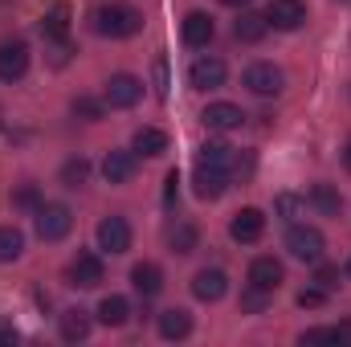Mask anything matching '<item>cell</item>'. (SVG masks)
<instances>
[{
    "instance_id": "obj_1",
    "label": "cell",
    "mask_w": 351,
    "mask_h": 347,
    "mask_svg": "<svg viewBox=\"0 0 351 347\" xmlns=\"http://www.w3.org/2000/svg\"><path fill=\"white\" fill-rule=\"evenodd\" d=\"M94 29H98L102 37L123 41V37H135V33L143 29V12H139L135 4H127V0H110V4H102V8L94 12Z\"/></svg>"
},
{
    "instance_id": "obj_2",
    "label": "cell",
    "mask_w": 351,
    "mask_h": 347,
    "mask_svg": "<svg viewBox=\"0 0 351 347\" xmlns=\"http://www.w3.org/2000/svg\"><path fill=\"white\" fill-rule=\"evenodd\" d=\"M241 82L250 94H258V98H274V94H282V70L274 66V62H254V66H245V74H241Z\"/></svg>"
},
{
    "instance_id": "obj_3",
    "label": "cell",
    "mask_w": 351,
    "mask_h": 347,
    "mask_svg": "<svg viewBox=\"0 0 351 347\" xmlns=\"http://www.w3.org/2000/svg\"><path fill=\"white\" fill-rule=\"evenodd\" d=\"M74 229V213L66 204H41L37 208V237L41 241H62Z\"/></svg>"
},
{
    "instance_id": "obj_4",
    "label": "cell",
    "mask_w": 351,
    "mask_h": 347,
    "mask_svg": "<svg viewBox=\"0 0 351 347\" xmlns=\"http://www.w3.org/2000/svg\"><path fill=\"white\" fill-rule=\"evenodd\" d=\"M323 233L315 229V225H290V233H286V250L294 254L298 261H319L323 258Z\"/></svg>"
},
{
    "instance_id": "obj_5",
    "label": "cell",
    "mask_w": 351,
    "mask_h": 347,
    "mask_svg": "<svg viewBox=\"0 0 351 347\" xmlns=\"http://www.w3.org/2000/svg\"><path fill=\"white\" fill-rule=\"evenodd\" d=\"M139 94H143V82L135 74H110V82L102 90V102L114 106V110H127V106L139 102Z\"/></svg>"
},
{
    "instance_id": "obj_6",
    "label": "cell",
    "mask_w": 351,
    "mask_h": 347,
    "mask_svg": "<svg viewBox=\"0 0 351 347\" xmlns=\"http://www.w3.org/2000/svg\"><path fill=\"white\" fill-rule=\"evenodd\" d=\"M265 21L274 29H282V33H294V29L306 25V4L302 0H269L265 4Z\"/></svg>"
},
{
    "instance_id": "obj_7",
    "label": "cell",
    "mask_w": 351,
    "mask_h": 347,
    "mask_svg": "<svg viewBox=\"0 0 351 347\" xmlns=\"http://www.w3.org/2000/svg\"><path fill=\"white\" fill-rule=\"evenodd\" d=\"M98 250L102 254H127L131 250V225L123 217H102L98 221Z\"/></svg>"
},
{
    "instance_id": "obj_8",
    "label": "cell",
    "mask_w": 351,
    "mask_h": 347,
    "mask_svg": "<svg viewBox=\"0 0 351 347\" xmlns=\"http://www.w3.org/2000/svg\"><path fill=\"white\" fill-rule=\"evenodd\" d=\"M66 278H70V286H82V290H94L98 282H102V258L98 254H74V261L66 265Z\"/></svg>"
},
{
    "instance_id": "obj_9",
    "label": "cell",
    "mask_w": 351,
    "mask_h": 347,
    "mask_svg": "<svg viewBox=\"0 0 351 347\" xmlns=\"http://www.w3.org/2000/svg\"><path fill=\"white\" fill-rule=\"evenodd\" d=\"M262 233H265V213L262 208H241V213H233V221H229V237H233V241L254 246V241H262Z\"/></svg>"
},
{
    "instance_id": "obj_10",
    "label": "cell",
    "mask_w": 351,
    "mask_h": 347,
    "mask_svg": "<svg viewBox=\"0 0 351 347\" xmlns=\"http://www.w3.org/2000/svg\"><path fill=\"white\" fill-rule=\"evenodd\" d=\"M25 74H29V45L4 41L0 45V82H21Z\"/></svg>"
},
{
    "instance_id": "obj_11",
    "label": "cell",
    "mask_w": 351,
    "mask_h": 347,
    "mask_svg": "<svg viewBox=\"0 0 351 347\" xmlns=\"http://www.w3.org/2000/svg\"><path fill=\"white\" fill-rule=\"evenodd\" d=\"M188 82H192V90H221L225 86V62L221 58H196L192 62V70H188Z\"/></svg>"
},
{
    "instance_id": "obj_12",
    "label": "cell",
    "mask_w": 351,
    "mask_h": 347,
    "mask_svg": "<svg viewBox=\"0 0 351 347\" xmlns=\"http://www.w3.org/2000/svg\"><path fill=\"white\" fill-rule=\"evenodd\" d=\"M196 164L200 168H213V172H233L237 168V152L229 147V143H221V139H208L200 152H196Z\"/></svg>"
},
{
    "instance_id": "obj_13",
    "label": "cell",
    "mask_w": 351,
    "mask_h": 347,
    "mask_svg": "<svg viewBox=\"0 0 351 347\" xmlns=\"http://www.w3.org/2000/svg\"><path fill=\"white\" fill-rule=\"evenodd\" d=\"M282 278H286V265L278 258H254L250 261V286H258L265 294H274V290L282 286Z\"/></svg>"
},
{
    "instance_id": "obj_14",
    "label": "cell",
    "mask_w": 351,
    "mask_h": 347,
    "mask_svg": "<svg viewBox=\"0 0 351 347\" xmlns=\"http://www.w3.org/2000/svg\"><path fill=\"white\" fill-rule=\"evenodd\" d=\"M200 119H204L208 131H237V127L245 123V110L233 106V102H213V106H204Z\"/></svg>"
},
{
    "instance_id": "obj_15",
    "label": "cell",
    "mask_w": 351,
    "mask_h": 347,
    "mask_svg": "<svg viewBox=\"0 0 351 347\" xmlns=\"http://www.w3.org/2000/svg\"><path fill=\"white\" fill-rule=\"evenodd\" d=\"M225 290H229L225 270H200V274L192 278V294H196L200 302H221V298H225Z\"/></svg>"
},
{
    "instance_id": "obj_16",
    "label": "cell",
    "mask_w": 351,
    "mask_h": 347,
    "mask_svg": "<svg viewBox=\"0 0 351 347\" xmlns=\"http://www.w3.org/2000/svg\"><path fill=\"white\" fill-rule=\"evenodd\" d=\"M213 33H217V25H213V16L208 12H188L184 16V45H192V49H200V45H208L213 41Z\"/></svg>"
},
{
    "instance_id": "obj_17",
    "label": "cell",
    "mask_w": 351,
    "mask_h": 347,
    "mask_svg": "<svg viewBox=\"0 0 351 347\" xmlns=\"http://www.w3.org/2000/svg\"><path fill=\"white\" fill-rule=\"evenodd\" d=\"M41 37L53 41V45H66V37H70V8H66V4H53V8L41 16Z\"/></svg>"
},
{
    "instance_id": "obj_18",
    "label": "cell",
    "mask_w": 351,
    "mask_h": 347,
    "mask_svg": "<svg viewBox=\"0 0 351 347\" xmlns=\"http://www.w3.org/2000/svg\"><path fill=\"white\" fill-rule=\"evenodd\" d=\"M131 286H135L143 298H156V294L164 290V270H160L156 261H139V265L131 270Z\"/></svg>"
},
{
    "instance_id": "obj_19",
    "label": "cell",
    "mask_w": 351,
    "mask_h": 347,
    "mask_svg": "<svg viewBox=\"0 0 351 347\" xmlns=\"http://www.w3.org/2000/svg\"><path fill=\"white\" fill-rule=\"evenodd\" d=\"M131 152H135V156L156 160V156H164V152H168V135H164L160 127H139V131H135V139H131Z\"/></svg>"
},
{
    "instance_id": "obj_20",
    "label": "cell",
    "mask_w": 351,
    "mask_h": 347,
    "mask_svg": "<svg viewBox=\"0 0 351 347\" xmlns=\"http://www.w3.org/2000/svg\"><path fill=\"white\" fill-rule=\"evenodd\" d=\"M102 176H106V184H127L135 176V152H106Z\"/></svg>"
},
{
    "instance_id": "obj_21",
    "label": "cell",
    "mask_w": 351,
    "mask_h": 347,
    "mask_svg": "<svg viewBox=\"0 0 351 347\" xmlns=\"http://www.w3.org/2000/svg\"><path fill=\"white\" fill-rule=\"evenodd\" d=\"M233 33H237V41L258 45L265 33H269V21H265V12H241V16H237V25H233Z\"/></svg>"
},
{
    "instance_id": "obj_22",
    "label": "cell",
    "mask_w": 351,
    "mask_h": 347,
    "mask_svg": "<svg viewBox=\"0 0 351 347\" xmlns=\"http://www.w3.org/2000/svg\"><path fill=\"white\" fill-rule=\"evenodd\" d=\"M160 335H164V339H188V335H192V315H188V311H180V307H172V311H164V315H160Z\"/></svg>"
},
{
    "instance_id": "obj_23",
    "label": "cell",
    "mask_w": 351,
    "mask_h": 347,
    "mask_svg": "<svg viewBox=\"0 0 351 347\" xmlns=\"http://www.w3.org/2000/svg\"><path fill=\"white\" fill-rule=\"evenodd\" d=\"M131 319V302L123 298V294H106L102 302H98V323H106V327H123Z\"/></svg>"
},
{
    "instance_id": "obj_24",
    "label": "cell",
    "mask_w": 351,
    "mask_h": 347,
    "mask_svg": "<svg viewBox=\"0 0 351 347\" xmlns=\"http://www.w3.org/2000/svg\"><path fill=\"white\" fill-rule=\"evenodd\" d=\"M225 188H229V176L196 164V196L200 200H217V196H225Z\"/></svg>"
},
{
    "instance_id": "obj_25",
    "label": "cell",
    "mask_w": 351,
    "mask_h": 347,
    "mask_svg": "<svg viewBox=\"0 0 351 347\" xmlns=\"http://www.w3.org/2000/svg\"><path fill=\"white\" fill-rule=\"evenodd\" d=\"M86 335H90V311H82V307L66 311L62 315V339L66 344H82Z\"/></svg>"
},
{
    "instance_id": "obj_26",
    "label": "cell",
    "mask_w": 351,
    "mask_h": 347,
    "mask_svg": "<svg viewBox=\"0 0 351 347\" xmlns=\"http://www.w3.org/2000/svg\"><path fill=\"white\" fill-rule=\"evenodd\" d=\"M323 217H339V208H343V200H339V192L331 188V184H315L311 188V196H306Z\"/></svg>"
},
{
    "instance_id": "obj_27",
    "label": "cell",
    "mask_w": 351,
    "mask_h": 347,
    "mask_svg": "<svg viewBox=\"0 0 351 347\" xmlns=\"http://www.w3.org/2000/svg\"><path fill=\"white\" fill-rule=\"evenodd\" d=\"M25 254V233L16 225H4L0 229V261H16Z\"/></svg>"
},
{
    "instance_id": "obj_28",
    "label": "cell",
    "mask_w": 351,
    "mask_h": 347,
    "mask_svg": "<svg viewBox=\"0 0 351 347\" xmlns=\"http://www.w3.org/2000/svg\"><path fill=\"white\" fill-rule=\"evenodd\" d=\"M168 246H172V254H192L196 250V225H188V221H180L168 229Z\"/></svg>"
},
{
    "instance_id": "obj_29",
    "label": "cell",
    "mask_w": 351,
    "mask_h": 347,
    "mask_svg": "<svg viewBox=\"0 0 351 347\" xmlns=\"http://www.w3.org/2000/svg\"><path fill=\"white\" fill-rule=\"evenodd\" d=\"M86 176H90V164L78 156V160H66V168H62V184H66V188H82Z\"/></svg>"
},
{
    "instance_id": "obj_30",
    "label": "cell",
    "mask_w": 351,
    "mask_h": 347,
    "mask_svg": "<svg viewBox=\"0 0 351 347\" xmlns=\"http://www.w3.org/2000/svg\"><path fill=\"white\" fill-rule=\"evenodd\" d=\"M274 208H278V217H286V221H294V217L302 213V196H294V192H282V196L274 200Z\"/></svg>"
},
{
    "instance_id": "obj_31",
    "label": "cell",
    "mask_w": 351,
    "mask_h": 347,
    "mask_svg": "<svg viewBox=\"0 0 351 347\" xmlns=\"http://www.w3.org/2000/svg\"><path fill=\"white\" fill-rule=\"evenodd\" d=\"M70 110H74V115H82V119H90V123H94V119H102V102H98V98H86V94H82V98H74V102H70Z\"/></svg>"
},
{
    "instance_id": "obj_32",
    "label": "cell",
    "mask_w": 351,
    "mask_h": 347,
    "mask_svg": "<svg viewBox=\"0 0 351 347\" xmlns=\"http://www.w3.org/2000/svg\"><path fill=\"white\" fill-rule=\"evenodd\" d=\"M12 204H16V208H41V200H37V188H33V184H25V188L12 196Z\"/></svg>"
},
{
    "instance_id": "obj_33",
    "label": "cell",
    "mask_w": 351,
    "mask_h": 347,
    "mask_svg": "<svg viewBox=\"0 0 351 347\" xmlns=\"http://www.w3.org/2000/svg\"><path fill=\"white\" fill-rule=\"evenodd\" d=\"M315 282H319L323 290H335V286H339V270H335V265H319V270H315Z\"/></svg>"
},
{
    "instance_id": "obj_34",
    "label": "cell",
    "mask_w": 351,
    "mask_h": 347,
    "mask_svg": "<svg viewBox=\"0 0 351 347\" xmlns=\"http://www.w3.org/2000/svg\"><path fill=\"white\" fill-rule=\"evenodd\" d=\"M323 298H327L323 286H306V290H298V307H323Z\"/></svg>"
},
{
    "instance_id": "obj_35",
    "label": "cell",
    "mask_w": 351,
    "mask_h": 347,
    "mask_svg": "<svg viewBox=\"0 0 351 347\" xmlns=\"http://www.w3.org/2000/svg\"><path fill=\"white\" fill-rule=\"evenodd\" d=\"M298 344L306 347V344H335V335L327 331V327H311V331H302L298 335Z\"/></svg>"
},
{
    "instance_id": "obj_36",
    "label": "cell",
    "mask_w": 351,
    "mask_h": 347,
    "mask_svg": "<svg viewBox=\"0 0 351 347\" xmlns=\"http://www.w3.org/2000/svg\"><path fill=\"white\" fill-rule=\"evenodd\" d=\"M168 86H172L168 82V58H156V94L168 98Z\"/></svg>"
},
{
    "instance_id": "obj_37",
    "label": "cell",
    "mask_w": 351,
    "mask_h": 347,
    "mask_svg": "<svg viewBox=\"0 0 351 347\" xmlns=\"http://www.w3.org/2000/svg\"><path fill=\"white\" fill-rule=\"evenodd\" d=\"M265 298H269L265 290H258V286H250V290L241 294V307H245V311H262V307H265Z\"/></svg>"
},
{
    "instance_id": "obj_38",
    "label": "cell",
    "mask_w": 351,
    "mask_h": 347,
    "mask_svg": "<svg viewBox=\"0 0 351 347\" xmlns=\"http://www.w3.org/2000/svg\"><path fill=\"white\" fill-rule=\"evenodd\" d=\"M168 188H164V204H176V192H180V176L168 172V180H164Z\"/></svg>"
},
{
    "instance_id": "obj_39",
    "label": "cell",
    "mask_w": 351,
    "mask_h": 347,
    "mask_svg": "<svg viewBox=\"0 0 351 347\" xmlns=\"http://www.w3.org/2000/svg\"><path fill=\"white\" fill-rule=\"evenodd\" d=\"M331 335H335V344H351V319H343L339 327H331Z\"/></svg>"
},
{
    "instance_id": "obj_40",
    "label": "cell",
    "mask_w": 351,
    "mask_h": 347,
    "mask_svg": "<svg viewBox=\"0 0 351 347\" xmlns=\"http://www.w3.org/2000/svg\"><path fill=\"white\" fill-rule=\"evenodd\" d=\"M0 344H16V331H0Z\"/></svg>"
},
{
    "instance_id": "obj_41",
    "label": "cell",
    "mask_w": 351,
    "mask_h": 347,
    "mask_svg": "<svg viewBox=\"0 0 351 347\" xmlns=\"http://www.w3.org/2000/svg\"><path fill=\"white\" fill-rule=\"evenodd\" d=\"M343 168L351 172V139H348V147H343Z\"/></svg>"
},
{
    "instance_id": "obj_42",
    "label": "cell",
    "mask_w": 351,
    "mask_h": 347,
    "mask_svg": "<svg viewBox=\"0 0 351 347\" xmlns=\"http://www.w3.org/2000/svg\"><path fill=\"white\" fill-rule=\"evenodd\" d=\"M221 4H229V8H245L250 0H221Z\"/></svg>"
},
{
    "instance_id": "obj_43",
    "label": "cell",
    "mask_w": 351,
    "mask_h": 347,
    "mask_svg": "<svg viewBox=\"0 0 351 347\" xmlns=\"http://www.w3.org/2000/svg\"><path fill=\"white\" fill-rule=\"evenodd\" d=\"M348 278H351V258H348Z\"/></svg>"
}]
</instances>
